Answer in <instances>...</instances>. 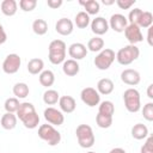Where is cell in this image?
<instances>
[{"label":"cell","instance_id":"cell-1","mask_svg":"<svg viewBox=\"0 0 153 153\" xmlns=\"http://www.w3.org/2000/svg\"><path fill=\"white\" fill-rule=\"evenodd\" d=\"M67 45L62 39H54L49 43L48 47V59L53 65L63 63L66 60Z\"/></svg>","mask_w":153,"mask_h":153},{"label":"cell","instance_id":"cell-2","mask_svg":"<svg viewBox=\"0 0 153 153\" xmlns=\"http://www.w3.org/2000/svg\"><path fill=\"white\" fill-rule=\"evenodd\" d=\"M139 56H140V49L133 44L124 45L116 53V60L122 66H128L133 63L139 59Z\"/></svg>","mask_w":153,"mask_h":153},{"label":"cell","instance_id":"cell-3","mask_svg":"<svg viewBox=\"0 0 153 153\" xmlns=\"http://www.w3.org/2000/svg\"><path fill=\"white\" fill-rule=\"evenodd\" d=\"M38 137L45 141L49 146H56L61 142V134L51 124H41L38 127Z\"/></svg>","mask_w":153,"mask_h":153},{"label":"cell","instance_id":"cell-4","mask_svg":"<svg viewBox=\"0 0 153 153\" xmlns=\"http://www.w3.org/2000/svg\"><path fill=\"white\" fill-rule=\"evenodd\" d=\"M75 135L79 146L82 148H91L96 142L93 130L88 124H79L75 129Z\"/></svg>","mask_w":153,"mask_h":153},{"label":"cell","instance_id":"cell-5","mask_svg":"<svg viewBox=\"0 0 153 153\" xmlns=\"http://www.w3.org/2000/svg\"><path fill=\"white\" fill-rule=\"evenodd\" d=\"M123 102L126 109L131 114H135L141 109L140 92L134 87H129L123 92Z\"/></svg>","mask_w":153,"mask_h":153},{"label":"cell","instance_id":"cell-6","mask_svg":"<svg viewBox=\"0 0 153 153\" xmlns=\"http://www.w3.org/2000/svg\"><path fill=\"white\" fill-rule=\"evenodd\" d=\"M115 59H116L115 51L110 48H105L96 55V57L93 60V63H94L96 68H98L99 71H106V69L110 68V66L112 65Z\"/></svg>","mask_w":153,"mask_h":153},{"label":"cell","instance_id":"cell-7","mask_svg":"<svg viewBox=\"0 0 153 153\" xmlns=\"http://www.w3.org/2000/svg\"><path fill=\"white\" fill-rule=\"evenodd\" d=\"M22 65V59L18 54H8L2 61V71L6 74H16Z\"/></svg>","mask_w":153,"mask_h":153},{"label":"cell","instance_id":"cell-8","mask_svg":"<svg viewBox=\"0 0 153 153\" xmlns=\"http://www.w3.org/2000/svg\"><path fill=\"white\" fill-rule=\"evenodd\" d=\"M80 98L84 104L90 108H93L100 103V94L93 87H85L80 92Z\"/></svg>","mask_w":153,"mask_h":153},{"label":"cell","instance_id":"cell-9","mask_svg":"<svg viewBox=\"0 0 153 153\" xmlns=\"http://www.w3.org/2000/svg\"><path fill=\"white\" fill-rule=\"evenodd\" d=\"M43 116H44V120L51 124V126H61L65 122V115L61 110L56 109V108H53V106H48L47 109H44L43 111Z\"/></svg>","mask_w":153,"mask_h":153},{"label":"cell","instance_id":"cell-10","mask_svg":"<svg viewBox=\"0 0 153 153\" xmlns=\"http://www.w3.org/2000/svg\"><path fill=\"white\" fill-rule=\"evenodd\" d=\"M123 32H124V36H126L127 41L129 42V44L135 45L136 43H140L143 41V35L141 32V29L137 25L128 24Z\"/></svg>","mask_w":153,"mask_h":153},{"label":"cell","instance_id":"cell-11","mask_svg":"<svg viewBox=\"0 0 153 153\" xmlns=\"http://www.w3.org/2000/svg\"><path fill=\"white\" fill-rule=\"evenodd\" d=\"M109 29H112L115 32H123L128 25L127 17L121 13H115L109 19Z\"/></svg>","mask_w":153,"mask_h":153},{"label":"cell","instance_id":"cell-12","mask_svg":"<svg viewBox=\"0 0 153 153\" xmlns=\"http://www.w3.org/2000/svg\"><path fill=\"white\" fill-rule=\"evenodd\" d=\"M121 80L122 82H124L126 85L129 86H136L140 84L141 81V75L136 69H131V68H127L124 71H122L121 73Z\"/></svg>","mask_w":153,"mask_h":153},{"label":"cell","instance_id":"cell-13","mask_svg":"<svg viewBox=\"0 0 153 153\" xmlns=\"http://www.w3.org/2000/svg\"><path fill=\"white\" fill-rule=\"evenodd\" d=\"M87 51L88 50H87L86 45L80 42L72 43L68 47V55L72 57V60H75V61H79V60H82L84 57H86Z\"/></svg>","mask_w":153,"mask_h":153},{"label":"cell","instance_id":"cell-14","mask_svg":"<svg viewBox=\"0 0 153 153\" xmlns=\"http://www.w3.org/2000/svg\"><path fill=\"white\" fill-rule=\"evenodd\" d=\"M91 25V30L96 36H102L104 33L108 32L109 30V23L104 17H96L94 19H92V22L90 23Z\"/></svg>","mask_w":153,"mask_h":153},{"label":"cell","instance_id":"cell-15","mask_svg":"<svg viewBox=\"0 0 153 153\" xmlns=\"http://www.w3.org/2000/svg\"><path fill=\"white\" fill-rule=\"evenodd\" d=\"M74 30V24L69 18H60L55 24V31L61 36H69Z\"/></svg>","mask_w":153,"mask_h":153},{"label":"cell","instance_id":"cell-16","mask_svg":"<svg viewBox=\"0 0 153 153\" xmlns=\"http://www.w3.org/2000/svg\"><path fill=\"white\" fill-rule=\"evenodd\" d=\"M60 110L65 114H72L76 108V102L72 96H62L59 99Z\"/></svg>","mask_w":153,"mask_h":153},{"label":"cell","instance_id":"cell-17","mask_svg":"<svg viewBox=\"0 0 153 153\" xmlns=\"http://www.w3.org/2000/svg\"><path fill=\"white\" fill-rule=\"evenodd\" d=\"M18 122V117L16 114H11V112H6L1 116L0 118V124L5 130H12L16 128Z\"/></svg>","mask_w":153,"mask_h":153},{"label":"cell","instance_id":"cell-18","mask_svg":"<svg viewBox=\"0 0 153 153\" xmlns=\"http://www.w3.org/2000/svg\"><path fill=\"white\" fill-rule=\"evenodd\" d=\"M62 71H63V73L67 76H74V75H76L79 73L80 66H79L78 61L72 60V59H68V60H65L63 61V63H62Z\"/></svg>","mask_w":153,"mask_h":153},{"label":"cell","instance_id":"cell-19","mask_svg":"<svg viewBox=\"0 0 153 153\" xmlns=\"http://www.w3.org/2000/svg\"><path fill=\"white\" fill-rule=\"evenodd\" d=\"M0 10H1L4 16L12 17L18 11V4H17L16 0H4V1H1Z\"/></svg>","mask_w":153,"mask_h":153},{"label":"cell","instance_id":"cell-20","mask_svg":"<svg viewBox=\"0 0 153 153\" xmlns=\"http://www.w3.org/2000/svg\"><path fill=\"white\" fill-rule=\"evenodd\" d=\"M115 88L114 81L109 78H102L98 82H97V91L99 94H110Z\"/></svg>","mask_w":153,"mask_h":153},{"label":"cell","instance_id":"cell-21","mask_svg":"<svg viewBox=\"0 0 153 153\" xmlns=\"http://www.w3.org/2000/svg\"><path fill=\"white\" fill-rule=\"evenodd\" d=\"M27 72L32 75H37L39 74L43 69H44V61L42 59H38V57H33L31 59L29 62H27Z\"/></svg>","mask_w":153,"mask_h":153},{"label":"cell","instance_id":"cell-22","mask_svg":"<svg viewBox=\"0 0 153 153\" xmlns=\"http://www.w3.org/2000/svg\"><path fill=\"white\" fill-rule=\"evenodd\" d=\"M38 81L44 87H50L55 82V74L50 69H43L38 74Z\"/></svg>","mask_w":153,"mask_h":153},{"label":"cell","instance_id":"cell-23","mask_svg":"<svg viewBox=\"0 0 153 153\" xmlns=\"http://www.w3.org/2000/svg\"><path fill=\"white\" fill-rule=\"evenodd\" d=\"M20 121H22V123L24 124L25 128H27V129H35L39 124V116H38V114L36 111H32L29 115H26L23 118H20Z\"/></svg>","mask_w":153,"mask_h":153},{"label":"cell","instance_id":"cell-24","mask_svg":"<svg viewBox=\"0 0 153 153\" xmlns=\"http://www.w3.org/2000/svg\"><path fill=\"white\" fill-rule=\"evenodd\" d=\"M149 135L148 133V128L146 124L143 123H136L131 128V136L135 140H143Z\"/></svg>","mask_w":153,"mask_h":153},{"label":"cell","instance_id":"cell-25","mask_svg":"<svg viewBox=\"0 0 153 153\" xmlns=\"http://www.w3.org/2000/svg\"><path fill=\"white\" fill-rule=\"evenodd\" d=\"M81 6H84L85 12L88 16H96L100 10V4L97 0H87V1H80Z\"/></svg>","mask_w":153,"mask_h":153},{"label":"cell","instance_id":"cell-26","mask_svg":"<svg viewBox=\"0 0 153 153\" xmlns=\"http://www.w3.org/2000/svg\"><path fill=\"white\" fill-rule=\"evenodd\" d=\"M86 48H87V50H90L92 53H99L100 50L104 49V39L99 36H94L87 42Z\"/></svg>","mask_w":153,"mask_h":153},{"label":"cell","instance_id":"cell-27","mask_svg":"<svg viewBox=\"0 0 153 153\" xmlns=\"http://www.w3.org/2000/svg\"><path fill=\"white\" fill-rule=\"evenodd\" d=\"M12 91H13V94L16 96V98L24 99V98H26L29 96L30 88L25 82H17V84H14Z\"/></svg>","mask_w":153,"mask_h":153},{"label":"cell","instance_id":"cell-28","mask_svg":"<svg viewBox=\"0 0 153 153\" xmlns=\"http://www.w3.org/2000/svg\"><path fill=\"white\" fill-rule=\"evenodd\" d=\"M91 20H90V16L85 12V11H80L75 14L74 18V24L76 25V27L79 29H86L90 25Z\"/></svg>","mask_w":153,"mask_h":153},{"label":"cell","instance_id":"cell-29","mask_svg":"<svg viewBox=\"0 0 153 153\" xmlns=\"http://www.w3.org/2000/svg\"><path fill=\"white\" fill-rule=\"evenodd\" d=\"M98 114L106 115V116H114L115 114V105L111 100H103L98 104Z\"/></svg>","mask_w":153,"mask_h":153},{"label":"cell","instance_id":"cell-30","mask_svg":"<svg viewBox=\"0 0 153 153\" xmlns=\"http://www.w3.org/2000/svg\"><path fill=\"white\" fill-rule=\"evenodd\" d=\"M59 99H60V94H59V92L56 90L48 88L43 93V102L47 105H54V104L59 103Z\"/></svg>","mask_w":153,"mask_h":153},{"label":"cell","instance_id":"cell-31","mask_svg":"<svg viewBox=\"0 0 153 153\" xmlns=\"http://www.w3.org/2000/svg\"><path fill=\"white\" fill-rule=\"evenodd\" d=\"M32 31L38 36L45 35L48 32V23L44 19H35L32 23Z\"/></svg>","mask_w":153,"mask_h":153},{"label":"cell","instance_id":"cell-32","mask_svg":"<svg viewBox=\"0 0 153 153\" xmlns=\"http://www.w3.org/2000/svg\"><path fill=\"white\" fill-rule=\"evenodd\" d=\"M32 111H36L33 104L30 103V102H23V103H20V105H19V108H18L16 115H17V117L20 120V118H23L24 116L29 115V114L32 112Z\"/></svg>","mask_w":153,"mask_h":153},{"label":"cell","instance_id":"cell-33","mask_svg":"<svg viewBox=\"0 0 153 153\" xmlns=\"http://www.w3.org/2000/svg\"><path fill=\"white\" fill-rule=\"evenodd\" d=\"M20 103H19V99L16 98V97H11V98H7L4 103V108L6 110V112H11V114H16L18 108H19Z\"/></svg>","mask_w":153,"mask_h":153},{"label":"cell","instance_id":"cell-34","mask_svg":"<svg viewBox=\"0 0 153 153\" xmlns=\"http://www.w3.org/2000/svg\"><path fill=\"white\" fill-rule=\"evenodd\" d=\"M96 123L102 129L110 128L111 124H112V116H106V115L97 114V116H96Z\"/></svg>","mask_w":153,"mask_h":153},{"label":"cell","instance_id":"cell-35","mask_svg":"<svg viewBox=\"0 0 153 153\" xmlns=\"http://www.w3.org/2000/svg\"><path fill=\"white\" fill-rule=\"evenodd\" d=\"M152 24H153V14H152L151 12H148V11H143V13H142V16H141V19H140L137 26H139L140 29H141V27L148 29V27L152 26Z\"/></svg>","mask_w":153,"mask_h":153},{"label":"cell","instance_id":"cell-36","mask_svg":"<svg viewBox=\"0 0 153 153\" xmlns=\"http://www.w3.org/2000/svg\"><path fill=\"white\" fill-rule=\"evenodd\" d=\"M142 13H143V11H142L141 8H139V7L133 8V10H130V12H129V14H128L127 20L129 22V24L139 25V22H140V19H141Z\"/></svg>","mask_w":153,"mask_h":153},{"label":"cell","instance_id":"cell-37","mask_svg":"<svg viewBox=\"0 0 153 153\" xmlns=\"http://www.w3.org/2000/svg\"><path fill=\"white\" fill-rule=\"evenodd\" d=\"M37 6V0H20L19 1V7L24 12H31L36 8Z\"/></svg>","mask_w":153,"mask_h":153},{"label":"cell","instance_id":"cell-38","mask_svg":"<svg viewBox=\"0 0 153 153\" xmlns=\"http://www.w3.org/2000/svg\"><path fill=\"white\" fill-rule=\"evenodd\" d=\"M142 116L148 122L153 121V103L152 102H148V103H146L143 105V108H142Z\"/></svg>","mask_w":153,"mask_h":153},{"label":"cell","instance_id":"cell-39","mask_svg":"<svg viewBox=\"0 0 153 153\" xmlns=\"http://www.w3.org/2000/svg\"><path fill=\"white\" fill-rule=\"evenodd\" d=\"M140 153H153V136L148 135L146 137L145 143L141 146Z\"/></svg>","mask_w":153,"mask_h":153},{"label":"cell","instance_id":"cell-40","mask_svg":"<svg viewBox=\"0 0 153 153\" xmlns=\"http://www.w3.org/2000/svg\"><path fill=\"white\" fill-rule=\"evenodd\" d=\"M135 2L136 0H116V5L121 10H129L131 6H134Z\"/></svg>","mask_w":153,"mask_h":153},{"label":"cell","instance_id":"cell-41","mask_svg":"<svg viewBox=\"0 0 153 153\" xmlns=\"http://www.w3.org/2000/svg\"><path fill=\"white\" fill-rule=\"evenodd\" d=\"M62 4H63L62 0H47V5H48V7H50V8H53V10L59 8Z\"/></svg>","mask_w":153,"mask_h":153},{"label":"cell","instance_id":"cell-42","mask_svg":"<svg viewBox=\"0 0 153 153\" xmlns=\"http://www.w3.org/2000/svg\"><path fill=\"white\" fill-rule=\"evenodd\" d=\"M6 39H7V35H6V31H5L4 26L0 24V45H1V44H4V43L6 42Z\"/></svg>","mask_w":153,"mask_h":153},{"label":"cell","instance_id":"cell-43","mask_svg":"<svg viewBox=\"0 0 153 153\" xmlns=\"http://www.w3.org/2000/svg\"><path fill=\"white\" fill-rule=\"evenodd\" d=\"M152 30L153 27H148V33H147V42H148V45H153V41H152Z\"/></svg>","mask_w":153,"mask_h":153},{"label":"cell","instance_id":"cell-44","mask_svg":"<svg viewBox=\"0 0 153 153\" xmlns=\"http://www.w3.org/2000/svg\"><path fill=\"white\" fill-rule=\"evenodd\" d=\"M147 97L149 99H153V84H149L147 87Z\"/></svg>","mask_w":153,"mask_h":153},{"label":"cell","instance_id":"cell-45","mask_svg":"<svg viewBox=\"0 0 153 153\" xmlns=\"http://www.w3.org/2000/svg\"><path fill=\"white\" fill-rule=\"evenodd\" d=\"M109 153H127L123 148H121V147H115V148H112Z\"/></svg>","mask_w":153,"mask_h":153},{"label":"cell","instance_id":"cell-46","mask_svg":"<svg viewBox=\"0 0 153 153\" xmlns=\"http://www.w3.org/2000/svg\"><path fill=\"white\" fill-rule=\"evenodd\" d=\"M102 2H103V5H105V6H109V5H112V4H115V0H103Z\"/></svg>","mask_w":153,"mask_h":153},{"label":"cell","instance_id":"cell-47","mask_svg":"<svg viewBox=\"0 0 153 153\" xmlns=\"http://www.w3.org/2000/svg\"><path fill=\"white\" fill-rule=\"evenodd\" d=\"M86 153H96V152H93V151H90V152H86Z\"/></svg>","mask_w":153,"mask_h":153},{"label":"cell","instance_id":"cell-48","mask_svg":"<svg viewBox=\"0 0 153 153\" xmlns=\"http://www.w3.org/2000/svg\"><path fill=\"white\" fill-rule=\"evenodd\" d=\"M0 118H1V117H0Z\"/></svg>","mask_w":153,"mask_h":153},{"label":"cell","instance_id":"cell-49","mask_svg":"<svg viewBox=\"0 0 153 153\" xmlns=\"http://www.w3.org/2000/svg\"><path fill=\"white\" fill-rule=\"evenodd\" d=\"M0 153H1V152H0Z\"/></svg>","mask_w":153,"mask_h":153}]
</instances>
